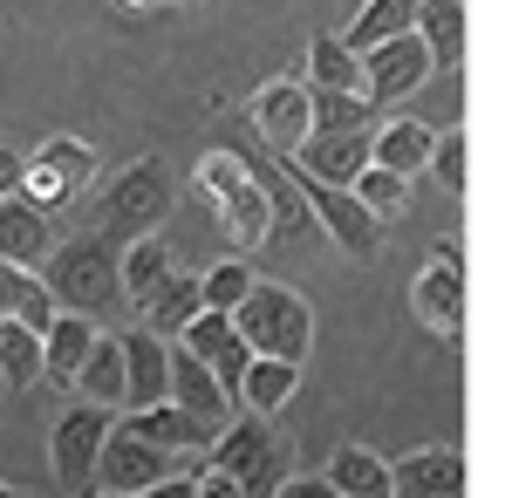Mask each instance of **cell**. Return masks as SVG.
Returning <instances> with one entry per match:
<instances>
[{"instance_id": "6da1fadb", "label": "cell", "mask_w": 512, "mask_h": 498, "mask_svg": "<svg viewBox=\"0 0 512 498\" xmlns=\"http://www.w3.org/2000/svg\"><path fill=\"white\" fill-rule=\"evenodd\" d=\"M41 287L55 307H76V314H117L123 287H117V239L103 232H82V239H55L48 260H41Z\"/></svg>"}, {"instance_id": "7a4b0ae2", "label": "cell", "mask_w": 512, "mask_h": 498, "mask_svg": "<svg viewBox=\"0 0 512 498\" xmlns=\"http://www.w3.org/2000/svg\"><path fill=\"white\" fill-rule=\"evenodd\" d=\"M198 192H205V205H212L219 232L233 239L239 253L267 246V239L280 232L274 198H267V185L246 171V157H239V151H205V164H198Z\"/></svg>"}, {"instance_id": "3957f363", "label": "cell", "mask_w": 512, "mask_h": 498, "mask_svg": "<svg viewBox=\"0 0 512 498\" xmlns=\"http://www.w3.org/2000/svg\"><path fill=\"white\" fill-rule=\"evenodd\" d=\"M171 198H178V178H171V164L164 157H137V164H123L117 178L103 185L96 198V232L103 239H137V232H158L171 219Z\"/></svg>"}, {"instance_id": "277c9868", "label": "cell", "mask_w": 512, "mask_h": 498, "mask_svg": "<svg viewBox=\"0 0 512 498\" xmlns=\"http://www.w3.org/2000/svg\"><path fill=\"white\" fill-rule=\"evenodd\" d=\"M239 335L253 355H280V362H308V348H315V307L301 301L294 287H280V280H253L246 287V301L233 307Z\"/></svg>"}, {"instance_id": "5b68a950", "label": "cell", "mask_w": 512, "mask_h": 498, "mask_svg": "<svg viewBox=\"0 0 512 498\" xmlns=\"http://www.w3.org/2000/svg\"><path fill=\"white\" fill-rule=\"evenodd\" d=\"M212 471H226V478H233V492L267 498L280 478H287V444L267 430V417H253V410H246V423H226V430L212 437Z\"/></svg>"}, {"instance_id": "8992f818", "label": "cell", "mask_w": 512, "mask_h": 498, "mask_svg": "<svg viewBox=\"0 0 512 498\" xmlns=\"http://www.w3.org/2000/svg\"><path fill=\"white\" fill-rule=\"evenodd\" d=\"M164 471H178V451H164V444H151V437H137V430L110 423V430H103V451H96V471H89V485H96V492H110V498H144Z\"/></svg>"}, {"instance_id": "52a82bcc", "label": "cell", "mask_w": 512, "mask_h": 498, "mask_svg": "<svg viewBox=\"0 0 512 498\" xmlns=\"http://www.w3.org/2000/svg\"><path fill=\"white\" fill-rule=\"evenodd\" d=\"M294 178V192L308 198V212H315V226L349 253V260H376L383 253V219L349 192V185H315V178H301V171H287Z\"/></svg>"}, {"instance_id": "ba28073f", "label": "cell", "mask_w": 512, "mask_h": 498, "mask_svg": "<svg viewBox=\"0 0 512 498\" xmlns=\"http://www.w3.org/2000/svg\"><path fill=\"white\" fill-rule=\"evenodd\" d=\"M431 48H424V35L410 28V35H390L376 41V48H362V89H369V103L376 110H396V103H410L424 82H431Z\"/></svg>"}, {"instance_id": "9c48e42d", "label": "cell", "mask_w": 512, "mask_h": 498, "mask_svg": "<svg viewBox=\"0 0 512 498\" xmlns=\"http://www.w3.org/2000/svg\"><path fill=\"white\" fill-rule=\"evenodd\" d=\"M89 178H96V151H89L82 137H48L35 157H21V192L41 198L48 212L76 205V198L89 192Z\"/></svg>"}, {"instance_id": "30bf717a", "label": "cell", "mask_w": 512, "mask_h": 498, "mask_svg": "<svg viewBox=\"0 0 512 498\" xmlns=\"http://www.w3.org/2000/svg\"><path fill=\"white\" fill-rule=\"evenodd\" d=\"M110 423H117V410H103V403H89V396L55 423L48 451H55V485H62V492H89V471H96V451H103V430H110Z\"/></svg>"}, {"instance_id": "8fae6325", "label": "cell", "mask_w": 512, "mask_h": 498, "mask_svg": "<svg viewBox=\"0 0 512 498\" xmlns=\"http://www.w3.org/2000/svg\"><path fill=\"white\" fill-rule=\"evenodd\" d=\"M410 301L424 314V328H437V335H458L465 328V260H458V246H437L431 260H424Z\"/></svg>"}, {"instance_id": "7c38bea8", "label": "cell", "mask_w": 512, "mask_h": 498, "mask_svg": "<svg viewBox=\"0 0 512 498\" xmlns=\"http://www.w3.org/2000/svg\"><path fill=\"white\" fill-rule=\"evenodd\" d=\"M164 396H171L185 417H198L212 437L233 423V389L219 383V376H212V369H205V362H198L185 342H171V389H164Z\"/></svg>"}, {"instance_id": "4fadbf2b", "label": "cell", "mask_w": 512, "mask_h": 498, "mask_svg": "<svg viewBox=\"0 0 512 498\" xmlns=\"http://www.w3.org/2000/svg\"><path fill=\"white\" fill-rule=\"evenodd\" d=\"M171 342H185L226 389H233V383H239V369L253 362V348H246V335H239V321L226 314V307H198V314L185 321V328H178V335H171Z\"/></svg>"}, {"instance_id": "5bb4252c", "label": "cell", "mask_w": 512, "mask_h": 498, "mask_svg": "<svg viewBox=\"0 0 512 498\" xmlns=\"http://www.w3.org/2000/svg\"><path fill=\"white\" fill-rule=\"evenodd\" d=\"M362 164H369V130H308L287 157V171H301L315 185H349Z\"/></svg>"}, {"instance_id": "9a60e30c", "label": "cell", "mask_w": 512, "mask_h": 498, "mask_svg": "<svg viewBox=\"0 0 512 498\" xmlns=\"http://www.w3.org/2000/svg\"><path fill=\"white\" fill-rule=\"evenodd\" d=\"M48 246H55V212H48L41 198H28L21 185L0 192V260H14V267H41Z\"/></svg>"}, {"instance_id": "2e32d148", "label": "cell", "mask_w": 512, "mask_h": 498, "mask_svg": "<svg viewBox=\"0 0 512 498\" xmlns=\"http://www.w3.org/2000/svg\"><path fill=\"white\" fill-rule=\"evenodd\" d=\"M246 116H253V130H260V144H267V151L294 157V144L308 137V82H294V76L267 82V89L246 103Z\"/></svg>"}, {"instance_id": "e0dca14e", "label": "cell", "mask_w": 512, "mask_h": 498, "mask_svg": "<svg viewBox=\"0 0 512 498\" xmlns=\"http://www.w3.org/2000/svg\"><path fill=\"white\" fill-rule=\"evenodd\" d=\"M117 342H123V410L164 403V389H171V342L151 335V328H130Z\"/></svg>"}, {"instance_id": "ac0fdd59", "label": "cell", "mask_w": 512, "mask_h": 498, "mask_svg": "<svg viewBox=\"0 0 512 498\" xmlns=\"http://www.w3.org/2000/svg\"><path fill=\"white\" fill-rule=\"evenodd\" d=\"M171 239H164V226L158 232H137V239H123L117 246V287H123V307H151V294H158L164 280H171Z\"/></svg>"}, {"instance_id": "d6986e66", "label": "cell", "mask_w": 512, "mask_h": 498, "mask_svg": "<svg viewBox=\"0 0 512 498\" xmlns=\"http://www.w3.org/2000/svg\"><path fill=\"white\" fill-rule=\"evenodd\" d=\"M458 492H465V458L451 444H431V451H410L390 464V498H458Z\"/></svg>"}, {"instance_id": "ffe728a7", "label": "cell", "mask_w": 512, "mask_h": 498, "mask_svg": "<svg viewBox=\"0 0 512 498\" xmlns=\"http://www.w3.org/2000/svg\"><path fill=\"white\" fill-rule=\"evenodd\" d=\"M96 335H103V328H96V314H76V307H55V321L41 328V376L69 389V376H76V362L89 355V342H96Z\"/></svg>"}, {"instance_id": "44dd1931", "label": "cell", "mask_w": 512, "mask_h": 498, "mask_svg": "<svg viewBox=\"0 0 512 498\" xmlns=\"http://www.w3.org/2000/svg\"><path fill=\"white\" fill-rule=\"evenodd\" d=\"M294 383H301V362L253 355V362L239 369V383H233V403H239V410H253V417H280L287 396H294Z\"/></svg>"}, {"instance_id": "7402d4cb", "label": "cell", "mask_w": 512, "mask_h": 498, "mask_svg": "<svg viewBox=\"0 0 512 498\" xmlns=\"http://www.w3.org/2000/svg\"><path fill=\"white\" fill-rule=\"evenodd\" d=\"M117 423H123V430H137V437H151V444H164V451H178V458L212 444V430H205L198 417H185L171 396H164V403H144V410H117Z\"/></svg>"}, {"instance_id": "603a6c76", "label": "cell", "mask_w": 512, "mask_h": 498, "mask_svg": "<svg viewBox=\"0 0 512 498\" xmlns=\"http://www.w3.org/2000/svg\"><path fill=\"white\" fill-rule=\"evenodd\" d=\"M431 123H417V116H390V123H376L369 130V164H390L403 178H417L424 164H431Z\"/></svg>"}, {"instance_id": "cb8c5ba5", "label": "cell", "mask_w": 512, "mask_h": 498, "mask_svg": "<svg viewBox=\"0 0 512 498\" xmlns=\"http://www.w3.org/2000/svg\"><path fill=\"white\" fill-rule=\"evenodd\" d=\"M69 389L89 396V403H103V410H123V342L117 335H96V342H89V355L76 362Z\"/></svg>"}, {"instance_id": "d4e9b609", "label": "cell", "mask_w": 512, "mask_h": 498, "mask_svg": "<svg viewBox=\"0 0 512 498\" xmlns=\"http://www.w3.org/2000/svg\"><path fill=\"white\" fill-rule=\"evenodd\" d=\"M0 321H21V328H35V335L55 321V301H48V287H41L35 267L0 260Z\"/></svg>"}, {"instance_id": "484cf974", "label": "cell", "mask_w": 512, "mask_h": 498, "mask_svg": "<svg viewBox=\"0 0 512 498\" xmlns=\"http://www.w3.org/2000/svg\"><path fill=\"white\" fill-rule=\"evenodd\" d=\"M321 478H328L335 498H390V464L376 458V451H362V444H342Z\"/></svg>"}, {"instance_id": "4316f807", "label": "cell", "mask_w": 512, "mask_h": 498, "mask_svg": "<svg viewBox=\"0 0 512 498\" xmlns=\"http://www.w3.org/2000/svg\"><path fill=\"white\" fill-rule=\"evenodd\" d=\"M417 35H424L437 69H458L465 62V0H424L417 7Z\"/></svg>"}, {"instance_id": "83f0119b", "label": "cell", "mask_w": 512, "mask_h": 498, "mask_svg": "<svg viewBox=\"0 0 512 498\" xmlns=\"http://www.w3.org/2000/svg\"><path fill=\"white\" fill-rule=\"evenodd\" d=\"M417 7H424V0H362L342 41L362 55V48H376V41H390V35H410V28H417Z\"/></svg>"}, {"instance_id": "f1b7e54d", "label": "cell", "mask_w": 512, "mask_h": 498, "mask_svg": "<svg viewBox=\"0 0 512 498\" xmlns=\"http://www.w3.org/2000/svg\"><path fill=\"white\" fill-rule=\"evenodd\" d=\"M308 130H376L369 89H308Z\"/></svg>"}, {"instance_id": "f546056e", "label": "cell", "mask_w": 512, "mask_h": 498, "mask_svg": "<svg viewBox=\"0 0 512 498\" xmlns=\"http://www.w3.org/2000/svg\"><path fill=\"white\" fill-rule=\"evenodd\" d=\"M198 307H205V301H198V273H178V267H171V280H164L158 294H151V307H144V328L171 342V335L192 321Z\"/></svg>"}, {"instance_id": "4dcf8cb0", "label": "cell", "mask_w": 512, "mask_h": 498, "mask_svg": "<svg viewBox=\"0 0 512 498\" xmlns=\"http://www.w3.org/2000/svg\"><path fill=\"white\" fill-rule=\"evenodd\" d=\"M308 89H362V55L342 35L308 41Z\"/></svg>"}, {"instance_id": "1f68e13d", "label": "cell", "mask_w": 512, "mask_h": 498, "mask_svg": "<svg viewBox=\"0 0 512 498\" xmlns=\"http://www.w3.org/2000/svg\"><path fill=\"white\" fill-rule=\"evenodd\" d=\"M0 383L7 389H35L41 383V335L21 321H0Z\"/></svg>"}, {"instance_id": "d6a6232c", "label": "cell", "mask_w": 512, "mask_h": 498, "mask_svg": "<svg viewBox=\"0 0 512 498\" xmlns=\"http://www.w3.org/2000/svg\"><path fill=\"white\" fill-rule=\"evenodd\" d=\"M424 171H437V185H444L451 198L472 192V144H465L458 123H444V130L431 137V164H424Z\"/></svg>"}, {"instance_id": "836d02e7", "label": "cell", "mask_w": 512, "mask_h": 498, "mask_svg": "<svg viewBox=\"0 0 512 498\" xmlns=\"http://www.w3.org/2000/svg\"><path fill=\"white\" fill-rule=\"evenodd\" d=\"M349 192L362 198L376 219H396V212H403V198H410V178L390 171V164H362V171L349 178Z\"/></svg>"}, {"instance_id": "e575fe53", "label": "cell", "mask_w": 512, "mask_h": 498, "mask_svg": "<svg viewBox=\"0 0 512 498\" xmlns=\"http://www.w3.org/2000/svg\"><path fill=\"white\" fill-rule=\"evenodd\" d=\"M253 280H260V273L246 267V260H219V267L198 273V301H205V307H226V314H233V307L246 301V287H253Z\"/></svg>"}, {"instance_id": "d590c367", "label": "cell", "mask_w": 512, "mask_h": 498, "mask_svg": "<svg viewBox=\"0 0 512 498\" xmlns=\"http://www.w3.org/2000/svg\"><path fill=\"white\" fill-rule=\"evenodd\" d=\"M267 498H335V492H328V478H294V471H287Z\"/></svg>"}, {"instance_id": "8d00e7d4", "label": "cell", "mask_w": 512, "mask_h": 498, "mask_svg": "<svg viewBox=\"0 0 512 498\" xmlns=\"http://www.w3.org/2000/svg\"><path fill=\"white\" fill-rule=\"evenodd\" d=\"M14 185H21V151L0 144V192H14Z\"/></svg>"}, {"instance_id": "74e56055", "label": "cell", "mask_w": 512, "mask_h": 498, "mask_svg": "<svg viewBox=\"0 0 512 498\" xmlns=\"http://www.w3.org/2000/svg\"><path fill=\"white\" fill-rule=\"evenodd\" d=\"M130 7H158V0H130Z\"/></svg>"}, {"instance_id": "f35d334b", "label": "cell", "mask_w": 512, "mask_h": 498, "mask_svg": "<svg viewBox=\"0 0 512 498\" xmlns=\"http://www.w3.org/2000/svg\"><path fill=\"white\" fill-rule=\"evenodd\" d=\"M0 492H7V485H0Z\"/></svg>"}]
</instances>
